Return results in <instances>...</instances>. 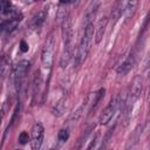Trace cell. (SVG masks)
Here are the masks:
<instances>
[{
    "label": "cell",
    "mask_w": 150,
    "mask_h": 150,
    "mask_svg": "<svg viewBox=\"0 0 150 150\" xmlns=\"http://www.w3.org/2000/svg\"><path fill=\"white\" fill-rule=\"evenodd\" d=\"M63 42H64V48L60 59V66L62 68H66L71 59L73 54V30L70 26V20L68 16L63 18Z\"/></svg>",
    "instance_id": "1"
},
{
    "label": "cell",
    "mask_w": 150,
    "mask_h": 150,
    "mask_svg": "<svg viewBox=\"0 0 150 150\" xmlns=\"http://www.w3.org/2000/svg\"><path fill=\"white\" fill-rule=\"evenodd\" d=\"M66 100L63 98V100H61L56 105H55V108L53 109V114L55 115V116H61L63 112H64V110H66Z\"/></svg>",
    "instance_id": "15"
},
{
    "label": "cell",
    "mask_w": 150,
    "mask_h": 150,
    "mask_svg": "<svg viewBox=\"0 0 150 150\" xmlns=\"http://www.w3.org/2000/svg\"><path fill=\"white\" fill-rule=\"evenodd\" d=\"M43 132H45V129H43L41 123H35L33 125L32 132H30V145H32V149L39 150L41 148L42 139H43Z\"/></svg>",
    "instance_id": "7"
},
{
    "label": "cell",
    "mask_w": 150,
    "mask_h": 150,
    "mask_svg": "<svg viewBox=\"0 0 150 150\" xmlns=\"http://www.w3.org/2000/svg\"><path fill=\"white\" fill-rule=\"evenodd\" d=\"M20 49H21L22 53H26V52L28 50V45H27L26 41H21V42H20Z\"/></svg>",
    "instance_id": "20"
},
{
    "label": "cell",
    "mask_w": 150,
    "mask_h": 150,
    "mask_svg": "<svg viewBox=\"0 0 150 150\" xmlns=\"http://www.w3.org/2000/svg\"><path fill=\"white\" fill-rule=\"evenodd\" d=\"M134 63H135V54L134 53H130L125 59H124V61L118 66V68H117V74L118 75H125L127 73H129V70L132 68V66H134Z\"/></svg>",
    "instance_id": "8"
},
{
    "label": "cell",
    "mask_w": 150,
    "mask_h": 150,
    "mask_svg": "<svg viewBox=\"0 0 150 150\" xmlns=\"http://www.w3.org/2000/svg\"><path fill=\"white\" fill-rule=\"evenodd\" d=\"M98 6H100V2L98 1H94L90 4V6L88 7L86 14H84V26L89 25V23H93V20L97 13V9H98Z\"/></svg>",
    "instance_id": "9"
},
{
    "label": "cell",
    "mask_w": 150,
    "mask_h": 150,
    "mask_svg": "<svg viewBox=\"0 0 150 150\" xmlns=\"http://www.w3.org/2000/svg\"><path fill=\"white\" fill-rule=\"evenodd\" d=\"M28 141H29L28 132H26V131H21L20 135H19V142H20L21 144H26Z\"/></svg>",
    "instance_id": "19"
},
{
    "label": "cell",
    "mask_w": 150,
    "mask_h": 150,
    "mask_svg": "<svg viewBox=\"0 0 150 150\" xmlns=\"http://www.w3.org/2000/svg\"><path fill=\"white\" fill-rule=\"evenodd\" d=\"M104 93H105V89H104V88H101L100 90H97V91L94 94V100H93V102H91V108H94V107L98 103V101H100L101 97L104 95Z\"/></svg>",
    "instance_id": "17"
},
{
    "label": "cell",
    "mask_w": 150,
    "mask_h": 150,
    "mask_svg": "<svg viewBox=\"0 0 150 150\" xmlns=\"http://www.w3.org/2000/svg\"><path fill=\"white\" fill-rule=\"evenodd\" d=\"M141 130H142L141 127H137V128L134 130L132 135H131L130 138H129V143H128V145H127L128 149H129V148H132L135 144H137V142H138V139H139V137H141Z\"/></svg>",
    "instance_id": "14"
},
{
    "label": "cell",
    "mask_w": 150,
    "mask_h": 150,
    "mask_svg": "<svg viewBox=\"0 0 150 150\" xmlns=\"http://www.w3.org/2000/svg\"><path fill=\"white\" fill-rule=\"evenodd\" d=\"M68 137H69V132H68L67 130H64V129L60 130L59 134H57V138H59V141H61V142H66V141L68 139Z\"/></svg>",
    "instance_id": "18"
},
{
    "label": "cell",
    "mask_w": 150,
    "mask_h": 150,
    "mask_svg": "<svg viewBox=\"0 0 150 150\" xmlns=\"http://www.w3.org/2000/svg\"><path fill=\"white\" fill-rule=\"evenodd\" d=\"M1 9H4V8H2V6H1V4H0V11H1Z\"/></svg>",
    "instance_id": "23"
},
{
    "label": "cell",
    "mask_w": 150,
    "mask_h": 150,
    "mask_svg": "<svg viewBox=\"0 0 150 150\" xmlns=\"http://www.w3.org/2000/svg\"><path fill=\"white\" fill-rule=\"evenodd\" d=\"M118 105H120V101H118V97L116 96L115 98H112V100L109 102V104H108V105L103 109V111L101 112L100 120H98L100 124L103 125V124H107L108 122H110V120L114 117L115 112L117 111Z\"/></svg>",
    "instance_id": "6"
},
{
    "label": "cell",
    "mask_w": 150,
    "mask_h": 150,
    "mask_svg": "<svg viewBox=\"0 0 150 150\" xmlns=\"http://www.w3.org/2000/svg\"><path fill=\"white\" fill-rule=\"evenodd\" d=\"M142 88H143V81H142V77L139 75L135 76L132 82H131V86H130V89H129V93L125 97V101H124V114L129 117V114L131 112L132 110V107H134V103L138 100V97L141 96V93H142Z\"/></svg>",
    "instance_id": "3"
},
{
    "label": "cell",
    "mask_w": 150,
    "mask_h": 150,
    "mask_svg": "<svg viewBox=\"0 0 150 150\" xmlns=\"http://www.w3.org/2000/svg\"><path fill=\"white\" fill-rule=\"evenodd\" d=\"M8 64H9L8 57H7V56H4V57L0 60V79H1V77H2V75L6 73Z\"/></svg>",
    "instance_id": "16"
},
{
    "label": "cell",
    "mask_w": 150,
    "mask_h": 150,
    "mask_svg": "<svg viewBox=\"0 0 150 150\" xmlns=\"http://www.w3.org/2000/svg\"><path fill=\"white\" fill-rule=\"evenodd\" d=\"M41 84H42V76L40 71H35L34 74V79H33V95L36 96L40 93L41 89Z\"/></svg>",
    "instance_id": "13"
},
{
    "label": "cell",
    "mask_w": 150,
    "mask_h": 150,
    "mask_svg": "<svg viewBox=\"0 0 150 150\" xmlns=\"http://www.w3.org/2000/svg\"><path fill=\"white\" fill-rule=\"evenodd\" d=\"M46 15H47L46 11H40V12H38V13L33 16V19H32V22H30L32 27H33V28H39V27L45 22Z\"/></svg>",
    "instance_id": "12"
},
{
    "label": "cell",
    "mask_w": 150,
    "mask_h": 150,
    "mask_svg": "<svg viewBox=\"0 0 150 150\" xmlns=\"http://www.w3.org/2000/svg\"><path fill=\"white\" fill-rule=\"evenodd\" d=\"M138 2H139V0H128L127 7H125V12H124V15H125L127 20L132 18V15L135 14L136 8L138 6Z\"/></svg>",
    "instance_id": "11"
},
{
    "label": "cell",
    "mask_w": 150,
    "mask_h": 150,
    "mask_svg": "<svg viewBox=\"0 0 150 150\" xmlns=\"http://www.w3.org/2000/svg\"><path fill=\"white\" fill-rule=\"evenodd\" d=\"M0 4H1V6H2V8H4V9H8V8H9V6H11V2H9L8 0H1V1H0Z\"/></svg>",
    "instance_id": "21"
},
{
    "label": "cell",
    "mask_w": 150,
    "mask_h": 150,
    "mask_svg": "<svg viewBox=\"0 0 150 150\" xmlns=\"http://www.w3.org/2000/svg\"><path fill=\"white\" fill-rule=\"evenodd\" d=\"M107 23H108V18L107 16H102L101 20L97 23V27H96V33H95V42L96 43L101 42V40H102L103 35H104V30H105Z\"/></svg>",
    "instance_id": "10"
},
{
    "label": "cell",
    "mask_w": 150,
    "mask_h": 150,
    "mask_svg": "<svg viewBox=\"0 0 150 150\" xmlns=\"http://www.w3.org/2000/svg\"><path fill=\"white\" fill-rule=\"evenodd\" d=\"M93 35H94V25L89 23V25L84 26V32H83L82 39L80 41L77 54L75 56V66L76 67H80L83 63V61L86 60V57L88 56V53L90 50V45H91Z\"/></svg>",
    "instance_id": "2"
},
{
    "label": "cell",
    "mask_w": 150,
    "mask_h": 150,
    "mask_svg": "<svg viewBox=\"0 0 150 150\" xmlns=\"http://www.w3.org/2000/svg\"><path fill=\"white\" fill-rule=\"evenodd\" d=\"M55 47H56V39H55V33L53 32L47 36L42 48V53H41V62L45 68L49 69L53 66Z\"/></svg>",
    "instance_id": "4"
},
{
    "label": "cell",
    "mask_w": 150,
    "mask_h": 150,
    "mask_svg": "<svg viewBox=\"0 0 150 150\" xmlns=\"http://www.w3.org/2000/svg\"><path fill=\"white\" fill-rule=\"evenodd\" d=\"M69 2H70V0H60V4H62V5H67Z\"/></svg>",
    "instance_id": "22"
},
{
    "label": "cell",
    "mask_w": 150,
    "mask_h": 150,
    "mask_svg": "<svg viewBox=\"0 0 150 150\" xmlns=\"http://www.w3.org/2000/svg\"><path fill=\"white\" fill-rule=\"evenodd\" d=\"M29 68V62L27 60H21L19 61L14 68H13V80H14V86L16 90H20L22 82L26 77V74Z\"/></svg>",
    "instance_id": "5"
}]
</instances>
